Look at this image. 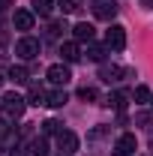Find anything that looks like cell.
I'll use <instances>...</instances> for the list:
<instances>
[{"instance_id": "6da1fadb", "label": "cell", "mask_w": 153, "mask_h": 156, "mask_svg": "<svg viewBox=\"0 0 153 156\" xmlns=\"http://www.w3.org/2000/svg\"><path fill=\"white\" fill-rule=\"evenodd\" d=\"M24 108H27V99L18 96V93H6V96L0 99V111H3L6 117H12V120L24 114Z\"/></svg>"}, {"instance_id": "7a4b0ae2", "label": "cell", "mask_w": 153, "mask_h": 156, "mask_svg": "<svg viewBox=\"0 0 153 156\" xmlns=\"http://www.w3.org/2000/svg\"><path fill=\"white\" fill-rule=\"evenodd\" d=\"M15 54H18L21 60H33V57H39V39H33V36H21L18 42H15Z\"/></svg>"}, {"instance_id": "3957f363", "label": "cell", "mask_w": 153, "mask_h": 156, "mask_svg": "<svg viewBox=\"0 0 153 156\" xmlns=\"http://www.w3.org/2000/svg\"><path fill=\"white\" fill-rule=\"evenodd\" d=\"M117 6L114 0H93V6H90V12H93V18H99V21H111L117 15Z\"/></svg>"}, {"instance_id": "277c9868", "label": "cell", "mask_w": 153, "mask_h": 156, "mask_svg": "<svg viewBox=\"0 0 153 156\" xmlns=\"http://www.w3.org/2000/svg\"><path fill=\"white\" fill-rule=\"evenodd\" d=\"M105 45L114 48V51H123V48H126V30H123L120 24H111V27L105 30Z\"/></svg>"}, {"instance_id": "5b68a950", "label": "cell", "mask_w": 153, "mask_h": 156, "mask_svg": "<svg viewBox=\"0 0 153 156\" xmlns=\"http://www.w3.org/2000/svg\"><path fill=\"white\" fill-rule=\"evenodd\" d=\"M135 147H138V141H135L132 132H123V135L114 141V156H132Z\"/></svg>"}, {"instance_id": "8992f818", "label": "cell", "mask_w": 153, "mask_h": 156, "mask_svg": "<svg viewBox=\"0 0 153 156\" xmlns=\"http://www.w3.org/2000/svg\"><path fill=\"white\" fill-rule=\"evenodd\" d=\"M57 147H60V153L72 156L78 150V135H75V132H69V129H63V132L57 135Z\"/></svg>"}, {"instance_id": "52a82bcc", "label": "cell", "mask_w": 153, "mask_h": 156, "mask_svg": "<svg viewBox=\"0 0 153 156\" xmlns=\"http://www.w3.org/2000/svg\"><path fill=\"white\" fill-rule=\"evenodd\" d=\"M69 78H72V75H69V66H66V63H54V66H48V81H51V84L63 87Z\"/></svg>"}, {"instance_id": "ba28073f", "label": "cell", "mask_w": 153, "mask_h": 156, "mask_svg": "<svg viewBox=\"0 0 153 156\" xmlns=\"http://www.w3.org/2000/svg\"><path fill=\"white\" fill-rule=\"evenodd\" d=\"M123 75H126V69H120V66H114V63H111V66L105 63V66L99 69V78H102V81H108V84H114V81H120Z\"/></svg>"}, {"instance_id": "9c48e42d", "label": "cell", "mask_w": 153, "mask_h": 156, "mask_svg": "<svg viewBox=\"0 0 153 156\" xmlns=\"http://www.w3.org/2000/svg\"><path fill=\"white\" fill-rule=\"evenodd\" d=\"M27 105H48V93H45V87L33 84V87L27 90Z\"/></svg>"}, {"instance_id": "30bf717a", "label": "cell", "mask_w": 153, "mask_h": 156, "mask_svg": "<svg viewBox=\"0 0 153 156\" xmlns=\"http://www.w3.org/2000/svg\"><path fill=\"white\" fill-rule=\"evenodd\" d=\"M72 33H75V39L78 42H93V24H87V21H81V24H75L72 27Z\"/></svg>"}, {"instance_id": "8fae6325", "label": "cell", "mask_w": 153, "mask_h": 156, "mask_svg": "<svg viewBox=\"0 0 153 156\" xmlns=\"http://www.w3.org/2000/svg\"><path fill=\"white\" fill-rule=\"evenodd\" d=\"M60 54H63L66 63H75V60H81V48H78V42H63L60 45Z\"/></svg>"}, {"instance_id": "7c38bea8", "label": "cell", "mask_w": 153, "mask_h": 156, "mask_svg": "<svg viewBox=\"0 0 153 156\" xmlns=\"http://www.w3.org/2000/svg\"><path fill=\"white\" fill-rule=\"evenodd\" d=\"M12 21H15V27H18V30H30V27H33V12H27V9H18Z\"/></svg>"}, {"instance_id": "4fadbf2b", "label": "cell", "mask_w": 153, "mask_h": 156, "mask_svg": "<svg viewBox=\"0 0 153 156\" xmlns=\"http://www.w3.org/2000/svg\"><path fill=\"white\" fill-rule=\"evenodd\" d=\"M84 54H87V60H93V63H102V60H105V48H102V45H96V42H87Z\"/></svg>"}, {"instance_id": "5bb4252c", "label": "cell", "mask_w": 153, "mask_h": 156, "mask_svg": "<svg viewBox=\"0 0 153 156\" xmlns=\"http://www.w3.org/2000/svg\"><path fill=\"white\" fill-rule=\"evenodd\" d=\"M30 156H48V141H45V135H39V138H33L30 141Z\"/></svg>"}, {"instance_id": "9a60e30c", "label": "cell", "mask_w": 153, "mask_h": 156, "mask_svg": "<svg viewBox=\"0 0 153 156\" xmlns=\"http://www.w3.org/2000/svg\"><path fill=\"white\" fill-rule=\"evenodd\" d=\"M33 12L42 15V18H48L54 12V0H33Z\"/></svg>"}, {"instance_id": "2e32d148", "label": "cell", "mask_w": 153, "mask_h": 156, "mask_svg": "<svg viewBox=\"0 0 153 156\" xmlns=\"http://www.w3.org/2000/svg\"><path fill=\"white\" fill-rule=\"evenodd\" d=\"M126 99H129V93L120 90V93H111V96H108V105H111L114 111H123V108H126Z\"/></svg>"}, {"instance_id": "e0dca14e", "label": "cell", "mask_w": 153, "mask_h": 156, "mask_svg": "<svg viewBox=\"0 0 153 156\" xmlns=\"http://www.w3.org/2000/svg\"><path fill=\"white\" fill-rule=\"evenodd\" d=\"M60 132H63V123H60V120H54V117L42 123V135H60Z\"/></svg>"}, {"instance_id": "ac0fdd59", "label": "cell", "mask_w": 153, "mask_h": 156, "mask_svg": "<svg viewBox=\"0 0 153 156\" xmlns=\"http://www.w3.org/2000/svg\"><path fill=\"white\" fill-rule=\"evenodd\" d=\"M6 78H12L15 84H24V81H27V69H24V66H9Z\"/></svg>"}, {"instance_id": "d6986e66", "label": "cell", "mask_w": 153, "mask_h": 156, "mask_svg": "<svg viewBox=\"0 0 153 156\" xmlns=\"http://www.w3.org/2000/svg\"><path fill=\"white\" fill-rule=\"evenodd\" d=\"M66 90H54V93H48V105H51V108H63V105H66Z\"/></svg>"}, {"instance_id": "ffe728a7", "label": "cell", "mask_w": 153, "mask_h": 156, "mask_svg": "<svg viewBox=\"0 0 153 156\" xmlns=\"http://www.w3.org/2000/svg\"><path fill=\"white\" fill-rule=\"evenodd\" d=\"M69 27H66V21H51V27H48V36L51 39H57V36H63Z\"/></svg>"}, {"instance_id": "44dd1931", "label": "cell", "mask_w": 153, "mask_h": 156, "mask_svg": "<svg viewBox=\"0 0 153 156\" xmlns=\"http://www.w3.org/2000/svg\"><path fill=\"white\" fill-rule=\"evenodd\" d=\"M132 99L135 102H147V99H150V90H147L144 84H138V87L132 90Z\"/></svg>"}, {"instance_id": "7402d4cb", "label": "cell", "mask_w": 153, "mask_h": 156, "mask_svg": "<svg viewBox=\"0 0 153 156\" xmlns=\"http://www.w3.org/2000/svg\"><path fill=\"white\" fill-rule=\"evenodd\" d=\"M57 3H60L63 12H78L81 9V0H57Z\"/></svg>"}, {"instance_id": "603a6c76", "label": "cell", "mask_w": 153, "mask_h": 156, "mask_svg": "<svg viewBox=\"0 0 153 156\" xmlns=\"http://www.w3.org/2000/svg\"><path fill=\"white\" fill-rule=\"evenodd\" d=\"M78 99H84V102H93V99H96V90H93V87H81V90H78Z\"/></svg>"}, {"instance_id": "cb8c5ba5", "label": "cell", "mask_w": 153, "mask_h": 156, "mask_svg": "<svg viewBox=\"0 0 153 156\" xmlns=\"http://www.w3.org/2000/svg\"><path fill=\"white\" fill-rule=\"evenodd\" d=\"M9 6H12V0H0V12H6Z\"/></svg>"}, {"instance_id": "d4e9b609", "label": "cell", "mask_w": 153, "mask_h": 156, "mask_svg": "<svg viewBox=\"0 0 153 156\" xmlns=\"http://www.w3.org/2000/svg\"><path fill=\"white\" fill-rule=\"evenodd\" d=\"M150 147H153V135H150Z\"/></svg>"}, {"instance_id": "484cf974", "label": "cell", "mask_w": 153, "mask_h": 156, "mask_svg": "<svg viewBox=\"0 0 153 156\" xmlns=\"http://www.w3.org/2000/svg\"><path fill=\"white\" fill-rule=\"evenodd\" d=\"M60 156H66V153H60Z\"/></svg>"}]
</instances>
